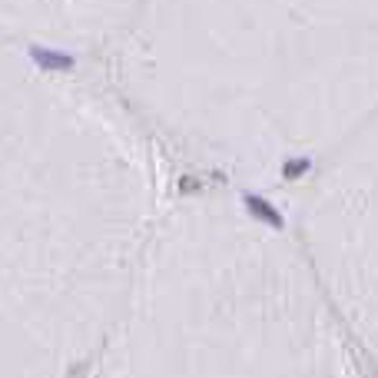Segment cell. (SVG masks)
Instances as JSON below:
<instances>
[{"label":"cell","instance_id":"cell-1","mask_svg":"<svg viewBox=\"0 0 378 378\" xmlns=\"http://www.w3.org/2000/svg\"><path fill=\"white\" fill-rule=\"evenodd\" d=\"M57 60L0 50V378H90L166 213L153 136Z\"/></svg>","mask_w":378,"mask_h":378},{"label":"cell","instance_id":"cell-2","mask_svg":"<svg viewBox=\"0 0 378 378\" xmlns=\"http://www.w3.org/2000/svg\"><path fill=\"white\" fill-rule=\"evenodd\" d=\"M90 378H378L295 236L226 193L166 206Z\"/></svg>","mask_w":378,"mask_h":378},{"label":"cell","instance_id":"cell-3","mask_svg":"<svg viewBox=\"0 0 378 378\" xmlns=\"http://www.w3.org/2000/svg\"><path fill=\"white\" fill-rule=\"evenodd\" d=\"M295 239L378 368V117L309 176Z\"/></svg>","mask_w":378,"mask_h":378}]
</instances>
